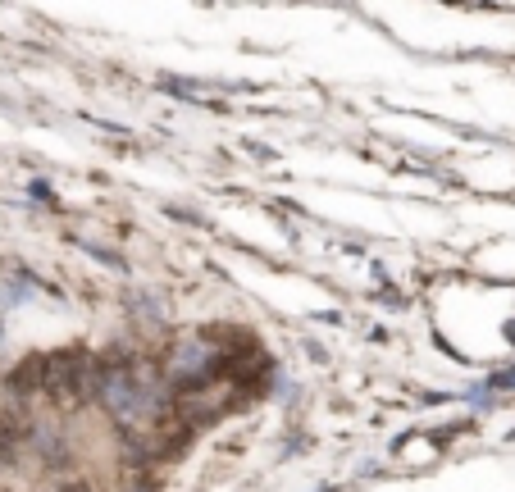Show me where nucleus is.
<instances>
[{
	"instance_id": "obj_2",
	"label": "nucleus",
	"mask_w": 515,
	"mask_h": 492,
	"mask_svg": "<svg viewBox=\"0 0 515 492\" xmlns=\"http://www.w3.org/2000/svg\"><path fill=\"white\" fill-rule=\"evenodd\" d=\"M23 438H28V429H23L19 420H0V461H10Z\"/></svg>"
},
{
	"instance_id": "obj_1",
	"label": "nucleus",
	"mask_w": 515,
	"mask_h": 492,
	"mask_svg": "<svg viewBox=\"0 0 515 492\" xmlns=\"http://www.w3.org/2000/svg\"><path fill=\"white\" fill-rule=\"evenodd\" d=\"M46 365V383L42 392L55 401H64V406H78V401H92L96 388H101V365H96L92 351L83 347H64V351H51V356H42Z\"/></svg>"
},
{
	"instance_id": "obj_3",
	"label": "nucleus",
	"mask_w": 515,
	"mask_h": 492,
	"mask_svg": "<svg viewBox=\"0 0 515 492\" xmlns=\"http://www.w3.org/2000/svg\"><path fill=\"white\" fill-rule=\"evenodd\" d=\"M60 492H92L87 483H69V488H60Z\"/></svg>"
}]
</instances>
